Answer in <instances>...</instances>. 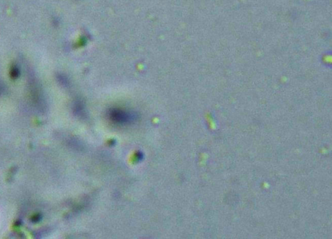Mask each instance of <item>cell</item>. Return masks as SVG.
<instances>
[{
    "instance_id": "6da1fadb",
    "label": "cell",
    "mask_w": 332,
    "mask_h": 239,
    "mask_svg": "<svg viewBox=\"0 0 332 239\" xmlns=\"http://www.w3.org/2000/svg\"><path fill=\"white\" fill-rule=\"evenodd\" d=\"M108 117L112 122L120 125L132 123L137 119V115L135 113L118 108L109 110Z\"/></svg>"
},
{
    "instance_id": "7a4b0ae2",
    "label": "cell",
    "mask_w": 332,
    "mask_h": 239,
    "mask_svg": "<svg viewBox=\"0 0 332 239\" xmlns=\"http://www.w3.org/2000/svg\"><path fill=\"white\" fill-rule=\"evenodd\" d=\"M74 109H75V112L77 115L81 116L85 114V105L81 101L77 102L75 104Z\"/></svg>"
},
{
    "instance_id": "3957f363",
    "label": "cell",
    "mask_w": 332,
    "mask_h": 239,
    "mask_svg": "<svg viewBox=\"0 0 332 239\" xmlns=\"http://www.w3.org/2000/svg\"><path fill=\"white\" fill-rule=\"evenodd\" d=\"M20 69H19L18 66H14L11 67L10 71V75L12 79H16L17 78L19 77V76H20Z\"/></svg>"
},
{
    "instance_id": "277c9868",
    "label": "cell",
    "mask_w": 332,
    "mask_h": 239,
    "mask_svg": "<svg viewBox=\"0 0 332 239\" xmlns=\"http://www.w3.org/2000/svg\"><path fill=\"white\" fill-rule=\"evenodd\" d=\"M88 41V39L86 36H81L80 38L79 39L77 43V46L79 47H81V46H84L85 44H86V42Z\"/></svg>"
}]
</instances>
